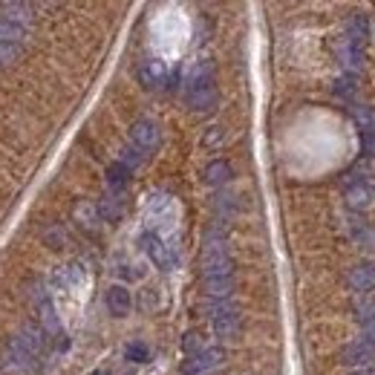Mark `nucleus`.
I'll list each match as a JSON object with an SVG mask.
<instances>
[{
  "label": "nucleus",
  "instance_id": "1",
  "mask_svg": "<svg viewBox=\"0 0 375 375\" xmlns=\"http://www.w3.org/2000/svg\"><path fill=\"white\" fill-rule=\"evenodd\" d=\"M234 277V260L228 254V240L222 228H208L202 243V283L205 280H228Z\"/></svg>",
  "mask_w": 375,
  "mask_h": 375
},
{
  "label": "nucleus",
  "instance_id": "2",
  "mask_svg": "<svg viewBox=\"0 0 375 375\" xmlns=\"http://www.w3.org/2000/svg\"><path fill=\"white\" fill-rule=\"evenodd\" d=\"M217 84L211 64H197L191 78H188V104L194 113H211L217 107Z\"/></svg>",
  "mask_w": 375,
  "mask_h": 375
},
{
  "label": "nucleus",
  "instance_id": "3",
  "mask_svg": "<svg viewBox=\"0 0 375 375\" xmlns=\"http://www.w3.org/2000/svg\"><path fill=\"white\" fill-rule=\"evenodd\" d=\"M211 323H214V332L222 341H231L240 335V309L234 306L231 300H214L211 306Z\"/></svg>",
  "mask_w": 375,
  "mask_h": 375
},
{
  "label": "nucleus",
  "instance_id": "4",
  "mask_svg": "<svg viewBox=\"0 0 375 375\" xmlns=\"http://www.w3.org/2000/svg\"><path fill=\"white\" fill-rule=\"evenodd\" d=\"M130 139H133V145H136L139 150H145V153L156 150L159 142H162L159 127H156L153 119H139V122H133V127H130Z\"/></svg>",
  "mask_w": 375,
  "mask_h": 375
},
{
  "label": "nucleus",
  "instance_id": "5",
  "mask_svg": "<svg viewBox=\"0 0 375 375\" xmlns=\"http://www.w3.org/2000/svg\"><path fill=\"white\" fill-rule=\"evenodd\" d=\"M222 358H225V353L220 346H211V349H202L199 355H194L191 358V364L185 367V375H211L220 364H222Z\"/></svg>",
  "mask_w": 375,
  "mask_h": 375
},
{
  "label": "nucleus",
  "instance_id": "6",
  "mask_svg": "<svg viewBox=\"0 0 375 375\" xmlns=\"http://www.w3.org/2000/svg\"><path fill=\"white\" fill-rule=\"evenodd\" d=\"M27 353L32 355V358H41L43 355V346H46V338H43V330L38 323H32V320H27L20 326V332H17V338H15Z\"/></svg>",
  "mask_w": 375,
  "mask_h": 375
},
{
  "label": "nucleus",
  "instance_id": "7",
  "mask_svg": "<svg viewBox=\"0 0 375 375\" xmlns=\"http://www.w3.org/2000/svg\"><path fill=\"white\" fill-rule=\"evenodd\" d=\"M341 364L346 367H361V369H369L375 364V346H367V344H346L341 349Z\"/></svg>",
  "mask_w": 375,
  "mask_h": 375
},
{
  "label": "nucleus",
  "instance_id": "8",
  "mask_svg": "<svg viewBox=\"0 0 375 375\" xmlns=\"http://www.w3.org/2000/svg\"><path fill=\"white\" fill-rule=\"evenodd\" d=\"M142 248L148 251V257H150V263L156 266V269H168L171 266V248L165 246V240L159 237V234H153V231H148L145 237H142Z\"/></svg>",
  "mask_w": 375,
  "mask_h": 375
},
{
  "label": "nucleus",
  "instance_id": "9",
  "mask_svg": "<svg viewBox=\"0 0 375 375\" xmlns=\"http://www.w3.org/2000/svg\"><path fill=\"white\" fill-rule=\"evenodd\" d=\"M375 202V188L367 179H355L346 188V205L353 211H367Z\"/></svg>",
  "mask_w": 375,
  "mask_h": 375
},
{
  "label": "nucleus",
  "instance_id": "10",
  "mask_svg": "<svg viewBox=\"0 0 375 375\" xmlns=\"http://www.w3.org/2000/svg\"><path fill=\"white\" fill-rule=\"evenodd\" d=\"M355 122L361 127L364 153L367 156H375V110L372 107H355Z\"/></svg>",
  "mask_w": 375,
  "mask_h": 375
},
{
  "label": "nucleus",
  "instance_id": "11",
  "mask_svg": "<svg viewBox=\"0 0 375 375\" xmlns=\"http://www.w3.org/2000/svg\"><path fill=\"white\" fill-rule=\"evenodd\" d=\"M139 81H142L145 90H156L168 81V66L165 61H159V58H150L145 61L142 66H139Z\"/></svg>",
  "mask_w": 375,
  "mask_h": 375
},
{
  "label": "nucleus",
  "instance_id": "12",
  "mask_svg": "<svg viewBox=\"0 0 375 375\" xmlns=\"http://www.w3.org/2000/svg\"><path fill=\"white\" fill-rule=\"evenodd\" d=\"M3 353H6V364H9L15 372H20V375H29V372L35 369V361H38V358H32V355H29L27 349H23V346H20L15 338H12V341L3 346Z\"/></svg>",
  "mask_w": 375,
  "mask_h": 375
},
{
  "label": "nucleus",
  "instance_id": "13",
  "mask_svg": "<svg viewBox=\"0 0 375 375\" xmlns=\"http://www.w3.org/2000/svg\"><path fill=\"white\" fill-rule=\"evenodd\" d=\"M130 306H133V297H130L127 286L115 283V286L107 289V309H110L113 318H125V315H130Z\"/></svg>",
  "mask_w": 375,
  "mask_h": 375
},
{
  "label": "nucleus",
  "instance_id": "14",
  "mask_svg": "<svg viewBox=\"0 0 375 375\" xmlns=\"http://www.w3.org/2000/svg\"><path fill=\"white\" fill-rule=\"evenodd\" d=\"M349 286L358 295H369L375 289V263H358L349 271Z\"/></svg>",
  "mask_w": 375,
  "mask_h": 375
},
{
  "label": "nucleus",
  "instance_id": "15",
  "mask_svg": "<svg viewBox=\"0 0 375 375\" xmlns=\"http://www.w3.org/2000/svg\"><path fill=\"white\" fill-rule=\"evenodd\" d=\"M38 315H41V330L43 332H50V335L61 332V320H58V312H55V303L50 300L46 292L38 295Z\"/></svg>",
  "mask_w": 375,
  "mask_h": 375
},
{
  "label": "nucleus",
  "instance_id": "16",
  "mask_svg": "<svg viewBox=\"0 0 375 375\" xmlns=\"http://www.w3.org/2000/svg\"><path fill=\"white\" fill-rule=\"evenodd\" d=\"M228 179H231V165H228L225 159H214L205 168V182L208 185H225Z\"/></svg>",
  "mask_w": 375,
  "mask_h": 375
},
{
  "label": "nucleus",
  "instance_id": "17",
  "mask_svg": "<svg viewBox=\"0 0 375 375\" xmlns=\"http://www.w3.org/2000/svg\"><path fill=\"white\" fill-rule=\"evenodd\" d=\"M130 182V168L125 165V162H113V165L107 168V185L113 188V191H122V188Z\"/></svg>",
  "mask_w": 375,
  "mask_h": 375
},
{
  "label": "nucleus",
  "instance_id": "18",
  "mask_svg": "<svg viewBox=\"0 0 375 375\" xmlns=\"http://www.w3.org/2000/svg\"><path fill=\"white\" fill-rule=\"evenodd\" d=\"M3 20H9V23H17V27H23L27 29L29 23H32V9L29 6H23V3H9V6H3Z\"/></svg>",
  "mask_w": 375,
  "mask_h": 375
},
{
  "label": "nucleus",
  "instance_id": "19",
  "mask_svg": "<svg viewBox=\"0 0 375 375\" xmlns=\"http://www.w3.org/2000/svg\"><path fill=\"white\" fill-rule=\"evenodd\" d=\"M23 38H27V29L17 27V23H9V20L0 17V43H15V46H20Z\"/></svg>",
  "mask_w": 375,
  "mask_h": 375
},
{
  "label": "nucleus",
  "instance_id": "20",
  "mask_svg": "<svg viewBox=\"0 0 375 375\" xmlns=\"http://www.w3.org/2000/svg\"><path fill=\"white\" fill-rule=\"evenodd\" d=\"M353 306H355V315H358L364 323L375 320V297H369V295H358Z\"/></svg>",
  "mask_w": 375,
  "mask_h": 375
},
{
  "label": "nucleus",
  "instance_id": "21",
  "mask_svg": "<svg viewBox=\"0 0 375 375\" xmlns=\"http://www.w3.org/2000/svg\"><path fill=\"white\" fill-rule=\"evenodd\" d=\"M125 358L133 361V364H148L150 349H148V344H142V341H133V344L125 346Z\"/></svg>",
  "mask_w": 375,
  "mask_h": 375
},
{
  "label": "nucleus",
  "instance_id": "22",
  "mask_svg": "<svg viewBox=\"0 0 375 375\" xmlns=\"http://www.w3.org/2000/svg\"><path fill=\"white\" fill-rule=\"evenodd\" d=\"M355 90H358V87H355V78H353V76H344V78L335 81V96H341V99H346V101L355 96Z\"/></svg>",
  "mask_w": 375,
  "mask_h": 375
},
{
  "label": "nucleus",
  "instance_id": "23",
  "mask_svg": "<svg viewBox=\"0 0 375 375\" xmlns=\"http://www.w3.org/2000/svg\"><path fill=\"white\" fill-rule=\"evenodd\" d=\"M222 139H225V130L222 127H208L205 130V136H202V148H217V145H222Z\"/></svg>",
  "mask_w": 375,
  "mask_h": 375
},
{
  "label": "nucleus",
  "instance_id": "24",
  "mask_svg": "<svg viewBox=\"0 0 375 375\" xmlns=\"http://www.w3.org/2000/svg\"><path fill=\"white\" fill-rule=\"evenodd\" d=\"M182 349H185L188 355H199L202 349H205V346H202L199 332H188V335H185V341H182Z\"/></svg>",
  "mask_w": 375,
  "mask_h": 375
},
{
  "label": "nucleus",
  "instance_id": "25",
  "mask_svg": "<svg viewBox=\"0 0 375 375\" xmlns=\"http://www.w3.org/2000/svg\"><path fill=\"white\" fill-rule=\"evenodd\" d=\"M17 55H20V46H15V43H0V66L12 64Z\"/></svg>",
  "mask_w": 375,
  "mask_h": 375
},
{
  "label": "nucleus",
  "instance_id": "26",
  "mask_svg": "<svg viewBox=\"0 0 375 375\" xmlns=\"http://www.w3.org/2000/svg\"><path fill=\"white\" fill-rule=\"evenodd\" d=\"M358 344H367V346H375V320L364 323V330H361V338Z\"/></svg>",
  "mask_w": 375,
  "mask_h": 375
},
{
  "label": "nucleus",
  "instance_id": "27",
  "mask_svg": "<svg viewBox=\"0 0 375 375\" xmlns=\"http://www.w3.org/2000/svg\"><path fill=\"white\" fill-rule=\"evenodd\" d=\"M122 162H125V165L133 171V168L139 165V162H142V156H139V148H125V156H122Z\"/></svg>",
  "mask_w": 375,
  "mask_h": 375
},
{
  "label": "nucleus",
  "instance_id": "28",
  "mask_svg": "<svg viewBox=\"0 0 375 375\" xmlns=\"http://www.w3.org/2000/svg\"><path fill=\"white\" fill-rule=\"evenodd\" d=\"M353 375H375V369H358V372H353Z\"/></svg>",
  "mask_w": 375,
  "mask_h": 375
},
{
  "label": "nucleus",
  "instance_id": "29",
  "mask_svg": "<svg viewBox=\"0 0 375 375\" xmlns=\"http://www.w3.org/2000/svg\"><path fill=\"white\" fill-rule=\"evenodd\" d=\"M92 375H110L107 369H96V372H92Z\"/></svg>",
  "mask_w": 375,
  "mask_h": 375
},
{
  "label": "nucleus",
  "instance_id": "30",
  "mask_svg": "<svg viewBox=\"0 0 375 375\" xmlns=\"http://www.w3.org/2000/svg\"><path fill=\"white\" fill-rule=\"evenodd\" d=\"M0 375H3V372H0Z\"/></svg>",
  "mask_w": 375,
  "mask_h": 375
}]
</instances>
